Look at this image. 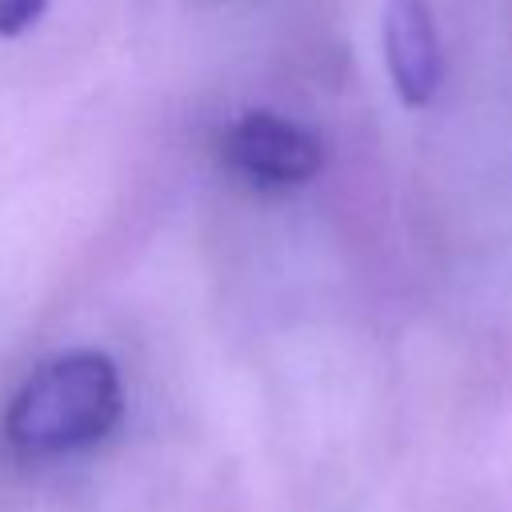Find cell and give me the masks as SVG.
Masks as SVG:
<instances>
[{"mask_svg": "<svg viewBox=\"0 0 512 512\" xmlns=\"http://www.w3.org/2000/svg\"><path fill=\"white\" fill-rule=\"evenodd\" d=\"M220 152L228 168L264 188H296L320 176L324 144L312 128L276 116V112H244L224 128Z\"/></svg>", "mask_w": 512, "mask_h": 512, "instance_id": "7a4b0ae2", "label": "cell"}, {"mask_svg": "<svg viewBox=\"0 0 512 512\" xmlns=\"http://www.w3.org/2000/svg\"><path fill=\"white\" fill-rule=\"evenodd\" d=\"M48 0H0V36H20L44 16Z\"/></svg>", "mask_w": 512, "mask_h": 512, "instance_id": "277c9868", "label": "cell"}, {"mask_svg": "<svg viewBox=\"0 0 512 512\" xmlns=\"http://www.w3.org/2000/svg\"><path fill=\"white\" fill-rule=\"evenodd\" d=\"M124 412L120 372L104 352L76 348L40 364L4 412V436L24 456H60L104 440Z\"/></svg>", "mask_w": 512, "mask_h": 512, "instance_id": "6da1fadb", "label": "cell"}, {"mask_svg": "<svg viewBox=\"0 0 512 512\" xmlns=\"http://www.w3.org/2000/svg\"><path fill=\"white\" fill-rule=\"evenodd\" d=\"M380 28H384V64L396 96L408 108L432 104L444 76L432 0H384Z\"/></svg>", "mask_w": 512, "mask_h": 512, "instance_id": "3957f363", "label": "cell"}]
</instances>
